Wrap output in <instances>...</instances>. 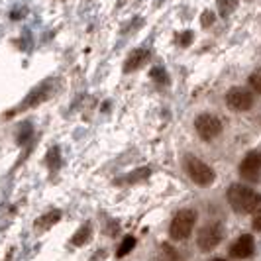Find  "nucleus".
I'll return each instance as SVG.
<instances>
[{"mask_svg": "<svg viewBox=\"0 0 261 261\" xmlns=\"http://www.w3.org/2000/svg\"><path fill=\"white\" fill-rule=\"evenodd\" d=\"M195 224H196L195 210H191V208L179 210V212L175 214V218L171 220L169 236L173 238V240H177V242H183V240H187L189 236L193 234Z\"/></svg>", "mask_w": 261, "mask_h": 261, "instance_id": "obj_3", "label": "nucleus"}, {"mask_svg": "<svg viewBox=\"0 0 261 261\" xmlns=\"http://www.w3.org/2000/svg\"><path fill=\"white\" fill-rule=\"evenodd\" d=\"M238 173L242 175V179H246L248 183H255L261 177V151H249L248 155L242 159Z\"/></svg>", "mask_w": 261, "mask_h": 261, "instance_id": "obj_7", "label": "nucleus"}, {"mask_svg": "<svg viewBox=\"0 0 261 261\" xmlns=\"http://www.w3.org/2000/svg\"><path fill=\"white\" fill-rule=\"evenodd\" d=\"M226 105L234 112H246L253 108V92L242 87H232L226 94Z\"/></svg>", "mask_w": 261, "mask_h": 261, "instance_id": "obj_6", "label": "nucleus"}, {"mask_svg": "<svg viewBox=\"0 0 261 261\" xmlns=\"http://www.w3.org/2000/svg\"><path fill=\"white\" fill-rule=\"evenodd\" d=\"M134 248H136V238L126 236V238H124V242H122V244H120V248H118L116 255L118 257H124V255H128Z\"/></svg>", "mask_w": 261, "mask_h": 261, "instance_id": "obj_11", "label": "nucleus"}, {"mask_svg": "<svg viewBox=\"0 0 261 261\" xmlns=\"http://www.w3.org/2000/svg\"><path fill=\"white\" fill-rule=\"evenodd\" d=\"M251 226H253V230H255V232H261V208L255 210V216H253Z\"/></svg>", "mask_w": 261, "mask_h": 261, "instance_id": "obj_13", "label": "nucleus"}, {"mask_svg": "<svg viewBox=\"0 0 261 261\" xmlns=\"http://www.w3.org/2000/svg\"><path fill=\"white\" fill-rule=\"evenodd\" d=\"M191 38H193V34H191V32H185L183 38H181V39H183L181 43H183V45H187V43H189V39H191Z\"/></svg>", "mask_w": 261, "mask_h": 261, "instance_id": "obj_15", "label": "nucleus"}, {"mask_svg": "<svg viewBox=\"0 0 261 261\" xmlns=\"http://www.w3.org/2000/svg\"><path fill=\"white\" fill-rule=\"evenodd\" d=\"M222 238H224L222 226H220V224H208V226H204V228L198 232L196 244H198L200 251H212L214 248L220 246Z\"/></svg>", "mask_w": 261, "mask_h": 261, "instance_id": "obj_5", "label": "nucleus"}, {"mask_svg": "<svg viewBox=\"0 0 261 261\" xmlns=\"http://www.w3.org/2000/svg\"><path fill=\"white\" fill-rule=\"evenodd\" d=\"M89 238H91V224H85V226L79 230L77 234L73 236L71 244H73V246H83V244H85Z\"/></svg>", "mask_w": 261, "mask_h": 261, "instance_id": "obj_10", "label": "nucleus"}, {"mask_svg": "<svg viewBox=\"0 0 261 261\" xmlns=\"http://www.w3.org/2000/svg\"><path fill=\"white\" fill-rule=\"evenodd\" d=\"M147 59H149V53L145 51V49H136V51L130 53V57H128V61H126V65H124V71H126V73L138 71Z\"/></svg>", "mask_w": 261, "mask_h": 261, "instance_id": "obj_9", "label": "nucleus"}, {"mask_svg": "<svg viewBox=\"0 0 261 261\" xmlns=\"http://www.w3.org/2000/svg\"><path fill=\"white\" fill-rule=\"evenodd\" d=\"M210 261H228V259H222V257H214V259H210Z\"/></svg>", "mask_w": 261, "mask_h": 261, "instance_id": "obj_16", "label": "nucleus"}, {"mask_svg": "<svg viewBox=\"0 0 261 261\" xmlns=\"http://www.w3.org/2000/svg\"><path fill=\"white\" fill-rule=\"evenodd\" d=\"M185 169L189 173L191 181L196 183L198 187H210L216 181V173L210 167L208 163H204L202 159H198L195 155L185 157Z\"/></svg>", "mask_w": 261, "mask_h": 261, "instance_id": "obj_2", "label": "nucleus"}, {"mask_svg": "<svg viewBox=\"0 0 261 261\" xmlns=\"http://www.w3.org/2000/svg\"><path fill=\"white\" fill-rule=\"evenodd\" d=\"M249 85H251V89L261 94V67L259 69H255L251 75H249Z\"/></svg>", "mask_w": 261, "mask_h": 261, "instance_id": "obj_12", "label": "nucleus"}, {"mask_svg": "<svg viewBox=\"0 0 261 261\" xmlns=\"http://www.w3.org/2000/svg\"><path fill=\"white\" fill-rule=\"evenodd\" d=\"M212 20H214V16H212L210 12H204V16H202V24L208 26V24H212Z\"/></svg>", "mask_w": 261, "mask_h": 261, "instance_id": "obj_14", "label": "nucleus"}, {"mask_svg": "<svg viewBox=\"0 0 261 261\" xmlns=\"http://www.w3.org/2000/svg\"><path fill=\"white\" fill-rule=\"evenodd\" d=\"M228 202L238 214H249L261 204V195L248 185L234 183L228 189Z\"/></svg>", "mask_w": 261, "mask_h": 261, "instance_id": "obj_1", "label": "nucleus"}, {"mask_svg": "<svg viewBox=\"0 0 261 261\" xmlns=\"http://www.w3.org/2000/svg\"><path fill=\"white\" fill-rule=\"evenodd\" d=\"M255 251V240L251 234H242L230 248V255L234 259H248Z\"/></svg>", "mask_w": 261, "mask_h": 261, "instance_id": "obj_8", "label": "nucleus"}, {"mask_svg": "<svg viewBox=\"0 0 261 261\" xmlns=\"http://www.w3.org/2000/svg\"><path fill=\"white\" fill-rule=\"evenodd\" d=\"M195 128L196 134L204 142H210V140H214V138H218L222 134V120L218 116H214V114H210V112H204V114L196 116Z\"/></svg>", "mask_w": 261, "mask_h": 261, "instance_id": "obj_4", "label": "nucleus"}]
</instances>
